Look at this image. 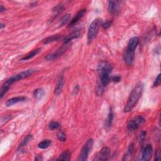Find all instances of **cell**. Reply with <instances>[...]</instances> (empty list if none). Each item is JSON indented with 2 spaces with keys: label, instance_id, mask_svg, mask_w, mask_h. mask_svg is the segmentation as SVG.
I'll list each match as a JSON object with an SVG mask.
<instances>
[{
  "label": "cell",
  "instance_id": "e575fe53",
  "mask_svg": "<svg viewBox=\"0 0 161 161\" xmlns=\"http://www.w3.org/2000/svg\"><path fill=\"white\" fill-rule=\"evenodd\" d=\"M35 160H42V158H41V157H40L39 156H36V158H35Z\"/></svg>",
  "mask_w": 161,
  "mask_h": 161
},
{
  "label": "cell",
  "instance_id": "5b68a950",
  "mask_svg": "<svg viewBox=\"0 0 161 161\" xmlns=\"http://www.w3.org/2000/svg\"><path fill=\"white\" fill-rule=\"evenodd\" d=\"M92 145H93V140L92 139H90L87 140V142L84 145V146L82 147L81 150V152L79 155V157L77 159V160L85 161L87 160L89 154L90 153V151L92 149Z\"/></svg>",
  "mask_w": 161,
  "mask_h": 161
},
{
  "label": "cell",
  "instance_id": "4dcf8cb0",
  "mask_svg": "<svg viewBox=\"0 0 161 161\" xmlns=\"http://www.w3.org/2000/svg\"><path fill=\"white\" fill-rule=\"evenodd\" d=\"M147 135V132L145 130H143L142 131H141V133L140 134L139 136V139L140 141H142L145 138V136Z\"/></svg>",
  "mask_w": 161,
  "mask_h": 161
},
{
  "label": "cell",
  "instance_id": "8fae6325",
  "mask_svg": "<svg viewBox=\"0 0 161 161\" xmlns=\"http://www.w3.org/2000/svg\"><path fill=\"white\" fill-rule=\"evenodd\" d=\"M27 100V98L25 96H17V97H13L12 98L9 99L6 102V106L7 107L11 106L14 104H17L18 103H20V102L25 101Z\"/></svg>",
  "mask_w": 161,
  "mask_h": 161
},
{
  "label": "cell",
  "instance_id": "7402d4cb",
  "mask_svg": "<svg viewBox=\"0 0 161 161\" xmlns=\"http://www.w3.org/2000/svg\"><path fill=\"white\" fill-rule=\"evenodd\" d=\"M134 148H135L134 144L133 143H131L129 145V147L128 150H127V152H126L125 155L124 156V158L123 159V160H129L131 157V155H133L134 152Z\"/></svg>",
  "mask_w": 161,
  "mask_h": 161
},
{
  "label": "cell",
  "instance_id": "30bf717a",
  "mask_svg": "<svg viewBox=\"0 0 161 161\" xmlns=\"http://www.w3.org/2000/svg\"><path fill=\"white\" fill-rule=\"evenodd\" d=\"M135 59V51L126 48L124 53V61L127 65H131Z\"/></svg>",
  "mask_w": 161,
  "mask_h": 161
},
{
  "label": "cell",
  "instance_id": "277c9868",
  "mask_svg": "<svg viewBox=\"0 0 161 161\" xmlns=\"http://www.w3.org/2000/svg\"><path fill=\"white\" fill-rule=\"evenodd\" d=\"M101 24L102 19L100 18H97L95 19L91 23L88 28V32H87V42H88V44H90L96 37L97 32H98L99 28Z\"/></svg>",
  "mask_w": 161,
  "mask_h": 161
},
{
  "label": "cell",
  "instance_id": "f546056e",
  "mask_svg": "<svg viewBox=\"0 0 161 161\" xmlns=\"http://www.w3.org/2000/svg\"><path fill=\"white\" fill-rule=\"evenodd\" d=\"M111 23H112L111 22L107 21L105 23L102 24V26H103V28L105 29V30H107V29L111 27Z\"/></svg>",
  "mask_w": 161,
  "mask_h": 161
},
{
  "label": "cell",
  "instance_id": "4316f807",
  "mask_svg": "<svg viewBox=\"0 0 161 161\" xmlns=\"http://www.w3.org/2000/svg\"><path fill=\"white\" fill-rule=\"evenodd\" d=\"M48 128L51 130H57L61 128V124L56 122V121H51L50 124L48 125Z\"/></svg>",
  "mask_w": 161,
  "mask_h": 161
},
{
  "label": "cell",
  "instance_id": "603a6c76",
  "mask_svg": "<svg viewBox=\"0 0 161 161\" xmlns=\"http://www.w3.org/2000/svg\"><path fill=\"white\" fill-rule=\"evenodd\" d=\"M32 135H27L22 140L21 143L19 144L18 149H22V147H25V146H26L29 142H30V141L32 140Z\"/></svg>",
  "mask_w": 161,
  "mask_h": 161
},
{
  "label": "cell",
  "instance_id": "d6a6232c",
  "mask_svg": "<svg viewBox=\"0 0 161 161\" xmlns=\"http://www.w3.org/2000/svg\"><path fill=\"white\" fill-rule=\"evenodd\" d=\"M111 80H112V81H113L115 82H118L121 80V77L120 76H113V77L111 78Z\"/></svg>",
  "mask_w": 161,
  "mask_h": 161
},
{
  "label": "cell",
  "instance_id": "9a60e30c",
  "mask_svg": "<svg viewBox=\"0 0 161 161\" xmlns=\"http://www.w3.org/2000/svg\"><path fill=\"white\" fill-rule=\"evenodd\" d=\"M139 42H140V40H139V38L138 37H134L133 38H131L129 42L128 46H127V48H128V49H129L130 51H135V48H136V47H137V45H139Z\"/></svg>",
  "mask_w": 161,
  "mask_h": 161
},
{
  "label": "cell",
  "instance_id": "d4e9b609",
  "mask_svg": "<svg viewBox=\"0 0 161 161\" xmlns=\"http://www.w3.org/2000/svg\"><path fill=\"white\" fill-rule=\"evenodd\" d=\"M64 9V6L62 4H58L57 6L52 9L53 12L54 13L55 16H58V14L61 13Z\"/></svg>",
  "mask_w": 161,
  "mask_h": 161
},
{
  "label": "cell",
  "instance_id": "d6986e66",
  "mask_svg": "<svg viewBox=\"0 0 161 161\" xmlns=\"http://www.w3.org/2000/svg\"><path fill=\"white\" fill-rule=\"evenodd\" d=\"M62 36L61 35H53L51 37H48L46 38L45 40H43V43L45 44H47V43H49L53 42H56L61 40L62 38Z\"/></svg>",
  "mask_w": 161,
  "mask_h": 161
},
{
  "label": "cell",
  "instance_id": "6da1fadb",
  "mask_svg": "<svg viewBox=\"0 0 161 161\" xmlns=\"http://www.w3.org/2000/svg\"><path fill=\"white\" fill-rule=\"evenodd\" d=\"M113 67L112 66L106 61H101L97 66V73H98V81L96 88V92L97 96H101L103 93L104 88L109 84L111 80L110 74Z\"/></svg>",
  "mask_w": 161,
  "mask_h": 161
},
{
  "label": "cell",
  "instance_id": "9c48e42d",
  "mask_svg": "<svg viewBox=\"0 0 161 161\" xmlns=\"http://www.w3.org/2000/svg\"><path fill=\"white\" fill-rule=\"evenodd\" d=\"M153 152V148L152 146L149 144L147 145L146 147L144 148L142 154V157H141L139 160H143V161H147L149 160L152 157V154Z\"/></svg>",
  "mask_w": 161,
  "mask_h": 161
},
{
  "label": "cell",
  "instance_id": "484cf974",
  "mask_svg": "<svg viewBox=\"0 0 161 161\" xmlns=\"http://www.w3.org/2000/svg\"><path fill=\"white\" fill-rule=\"evenodd\" d=\"M51 140H42L38 144V147L42 149H45L48 148L51 145Z\"/></svg>",
  "mask_w": 161,
  "mask_h": 161
},
{
  "label": "cell",
  "instance_id": "cb8c5ba5",
  "mask_svg": "<svg viewBox=\"0 0 161 161\" xmlns=\"http://www.w3.org/2000/svg\"><path fill=\"white\" fill-rule=\"evenodd\" d=\"M71 18V14H66L65 15L62 17V18L61 19V20L58 23V27H62L69 22V19Z\"/></svg>",
  "mask_w": 161,
  "mask_h": 161
},
{
  "label": "cell",
  "instance_id": "44dd1931",
  "mask_svg": "<svg viewBox=\"0 0 161 161\" xmlns=\"http://www.w3.org/2000/svg\"><path fill=\"white\" fill-rule=\"evenodd\" d=\"M71 153L69 150H66L64 152H63L60 155L59 157H58L57 160H64L67 161L71 159Z\"/></svg>",
  "mask_w": 161,
  "mask_h": 161
},
{
  "label": "cell",
  "instance_id": "836d02e7",
  "mask_svg": "<svg viewBox=\"0 0 161 161\" xmlns=\"http://www.w3.org/2000/svg\"><path fill=\"white\" fill-rule=\"evenodd\" d=\"M4 11H5V8L3 6V5H1V6H0V12L3 13Z\"/></svg>",
  "mask_w": 161,
  "mask_h": 161
},
{
  "label": "cell",
  "instance_id": "5bb4252c",
  "mask_svg": "<svg viewBox=\"0 0 161 161\" xmlns=\"http://www.w3.org/2000/svg\"><path fill=\"white\" fill-rule=\"evenodd\" d=\"M119 9V2L111 1L108 3V10L111 14H117Z\"/></svg>",
  "mask_w": 161,
  "mask_h": 161
},
{
  "label": "cell",
  "instance_id": "2e32d148",
  "mask_svg": "<svg viewBox=\"0 0 161 161\" xmlns=\"http://www.w3.org/2000/svg\"><path fill=\"white\" fill-rule=\"evenodd\" d=\"M81 33L79 31H74L71 33L69 35H67L64 39V43H69V42L72 40V39L79 38L81 37Z\"/></svg>",
  "mask_w": 161,
  "mask_h": 161
},
{
  "label": "cell",
  "instance_id": "8992f818",
  "mask_svg": "<svg viewBox=\"0 0 161 161\" xmlns=\"http://www.w3.org/2000/svg\"><path fill=\"white\" fill-rule=\"evenodd\" d=\"M145 123V120L142 116H138L136 118L130 120L127 123V129L130 131H134Z\"/></svg>",
  "mask_w": 161,
  "mask_h": 161
},
{
  "label": "cell",
  "instance_id": "83f0119b",
  "mask_svg": "<svg viewBox=\"0 0 161 161\" xmlns=\"http://www.w3.org/2000/svg\"><path fill=\"white\" fill-rule=\"evenodd\" d=\"M57 138L61 142H65L66 140V135L63 131H60L57 134Z\"/></svg>",
  "mask_w": 161,
  "mask_h": 161
},
{
  "label": "cell",
  "instance_id": "7c38bea8",
  "mask_svg": "<svg viewBox=\"0 0 161 161\" xmlns=\"http://www.w3.org/2000/svg\"><path fill=\"white\" fill-rule=\"evenodd\" d=\"M86 12V9H81V10L76 14V16L71 19V21L69 23V25H68V27L69 28L72 27V26H74L76 23H77L78 22H79V19L83 17Z\"/></svg>",
  "mask_w": 161,
  "mask_h": 161
},
{
  "label": "cell",
  "instance_id": "ac0fdd59",
  "mask_svg": "<svg viewBox=\"0 0 161 161\" xmlns=\"http://www.w3.org/2000/svg\"><path fill=\"white\" fill-rule=\"evenodd\" d=\"M40 52V48H36L35 50H33L30 52H29L27 53V55L24 56L22 58V61H27V60H30L31 58H33L35 56H36L38 53Z\"/></svg>",
  "mask_w": 161,
  "mask_h": 161
},
{
  "label": "cell",
  "instance_id": "d590c367",
  "mask_svg": "<svg viewBox=\"0 0 161 161\" xmlns=\"http://www.w3.org/2000/svg\"><path fill=\"white\" fill-rule=\"evenodd\" d=\"M4 27H5V25H4V24L3 23H1V25H0V28H1V30H2V29H3Z\"/></svg>",
  "mask_w": 161,
  "mask_h": 161
},
{
  "label": "cell",
  "instance_id": "7a4b0ae2",
  "mask_svg": "<svg viewBox=\"0 0 161 161\" xmlns=\"http://www.w3.org/2000/svg\"><path fill=\"white\" fill-rule=\"evenodd\" d=\"M35 71H36L35 69H28L27 71H23L20 73H19L18 74H16L11 77H9L8 80H6V81L4 82V83L3 84L1 88V91H0V97H1V99L3 98V96L5 95L6 92L8 91L9 87H10L11 85L13 84L14 82L29 77L32 74H33Z\"/></svg>",
  "mask_w": 161,
  "mask_h": 161
},
{
  "label": "cell",
  "instance_id": "ba28073f",
  "mask_svg": "<svg viewBox=\"0 0 161 161\" xmlns=\"http://www.w3.org/2000/svg\"><path fill=\"white\" fill-rule=\"evenodd\" d=\"M110 154V149L107 147H105L102 148L101 150L97 154L96 157H95L96 160H107L108 159Z\"/></svg>",
  "mask_w": 161,
  "mask_h": 161
},
{
  "label": "cell",
  "instance_id": "1f68e13d",
  "mask_svg": "<svg viewBox=\"0 0 161 161\" xmlns=\"http://www.w3.org/2000/svg\"><path fill=\"white\" fill-rule=\"evenodd\" d=\"M160 157H161V152H160V149H159L156 152L155 154V157L154 159V160H160Z\"/></svg>",
  "mask_w": 161,
  "mask_h": 161
},
{
  "label": "cell",
  "instance_id": "e0dca14e",
  "mask_svg": "<svg viewBox=\"0 0 161 161\" xmlns=\"http://www.w3.org/2000/svg\"><path fill=\"white\" fill-rule=\"evenodd\" d=\"M113 112L110 108L109 113L108 115V116H107V118L105 121V128L106 129H108L111 127L112 123H113Z\"/></svg>",
  "mask_w": 161,
  "mask_h": 161
},
{
  "label": "cell",
  "instance_id": "52a82bcc",
  "mask_svg": "<svg viewBox=\"0 0 161 161\" xmlns=\"http://www.w3.org/2000/svg\"><path fill=\"white\" fill-rule=\"evenodd\" d=\"M69 43H64V45H63L61 48H58V50L56 51V52H53L51 54H48L45 57V59L47 61H53L55 59H57V58L61 57L63 53H64L69 48Z\"/></svg>",
  "mask_w": 161,
  "mask_h": 161
},
{
  "label": "cell",
  "instance_id": "f1b7e54d",
  "mask_svg": "<svg viewBox=\"0 0 161 161\" xmlns=\"http://www.w3.org/2000/svg\"><path fill=\"white\" fill-rule=\"evenodd\" d=\"M160 84V74H159L157 77H156L155 80L154 81V86L156 87V86H159Z\"/></svg>",
  "mask_w": 161,
  "mask_h": 161
},
{
  "label": "cell",
  "instance_id": "3957f363",
  "mask_svg": "<svg viewBox=\"0 0 161 161\" xmlns=\"http://www.w3.org/2000/svg\"><path fill=\"white\" fill-rule=\"evenodd\" d=\"M144 90V85L142 83L136 84L135 87L131 91L130 96L128 99L127 103H126L125 108V113H128L134 109L135 105L137 103L140 97L142 96V92Z\"/></svg>",
  "mask_w": 161,
  "mask_h": 161
},
{
  "label": "cell",
  "instance_id": "4fadbf2b",
  "mask_svg": "<svg viewBox=\"0 0 161 161\" xmlns=\"http://www.w3.org/2000/svg\"><path fill=\"white\" fill-rule=\"evenodd\" d=\"M65 83V79L63 75H62L61 76H60L59 79L58 80V82L57 83V86L55 88V91H54V93L56 95H59L61 93V92L62 91L63 87H64Z\"/></svg>",
  "mask_w": 161,
  "mask_h": 161
},
{
  "label": "cell",
  "instance_id": "ffe728a7",
  "mask_svg": "<svg viewBox=\"0 0 161 161\" xmlns=\"http://www.w3.org/2000/svg\"><path fill=\"white\" fill-rule=\"evenodd\" d=\"M45 95V92L42 88H38L33 91V96L37 100H41Z\"/></svg>",
  "mask_w": 161,
  "mask_h": 161
}]
</instances>
